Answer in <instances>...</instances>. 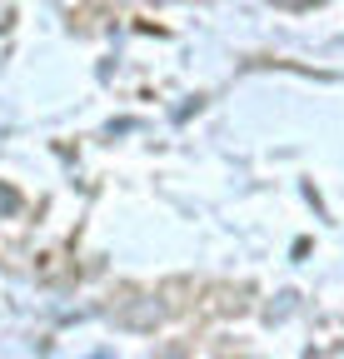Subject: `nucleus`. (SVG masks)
<instances>
[{
    "instance_id": "nucleus-1",
    "label": "nucleus",
    "mask_w": 344,
    "mask_h": 359,
    "mask_svg": "<svg viewBox=\"0 0 344 359\" xmlns=\"http://www.w3.org/2000/svg\"><path fill=\"white\" fill-rule=\"evenodd\" d=\"M20 210V195L11 190V185H0V219H6V215H15Z\"/></svg>"
}]
</instances>
